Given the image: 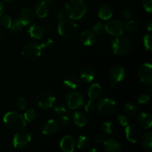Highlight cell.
Here are the masks:
<instances>
[{
	"instance_id": "7a4b0ae2",
	"label": "cell",
	"mask_w": 152,
	"mask_h": 152,
	"mask_svg": "<svg viewBox=\"0 0 152 152\" xmlns=\"http://www.w3.org/2000/svg\"><path fill=\"white\" fill-rule=\"evenodd\" d=\"M3 122L7 129L14 132L22 131L27 124L23 116L15 111H9L5 114L3 118Z\"/></svg>"
},
{
	"instance_id": "52a82bcc",
	"label": "cell",
	"mask_w": 152,
	"mask_h": 152,
	"mask_svg": "<svg viewBox=\"0 0 152 152\" xmlns=\"http://www.w3.org/2000/svg\"><path fill=\"white\" fill-rule=\"evenodd\" d=\"M66 105L71 110L79 109L85 103V97L83 94L76 91H69L65 97Z\"/></svg>"
},
{
	"instance_id": "1f68e13d",
	"label": "cell",
	"mask_w": 152,
	"mask_h": 152,
	"mask_svg": "<svg viewBox=\"0 0 152 152\" xmlns=\"http://www.w3.org/2000/svg\"><path fill=\"white\" fill-rule=\"evenodd\" d=\"M53 45H54V42H53V40L51 38L45 37V38L42 39L39 45L41 47L42 50H48L53 48Z\"/></svg>"
},
{
	"instance_id": "7dc6e473",
	"label": "cell",
	"mask_w": 152,
	"mask_h": 152,
	"mask_svg": "<svg viewBox=\"0 0 152 152\" xmlns=\"http://www.w3.org/2000/svg\"><path fill=\"white\" fill-rule=\"evenodd\" d=\"M105 137L102 134H96L94 137V141L97 144H103L104 142H105Z\"/></svg>"
},
{
	"instance_id": "681fc988",
	"label": "cell",
	"mask_w": 152,
	"mask_h": 152,
	"mask_svg": "<svg viewBox=\"0 0 152 152\" xmlns=\"http://www.w3.org/2000/svg\"><path fill=\"white\" fill-rule=\"evenodd\" d=\"M152 29V20L151 19H149L148 22H146V30L149 32H151Z\"/></svg>"
},
{
	"instance_id": "44dd1931",
	"label": "cell",
	"mask_w": 152,
	"mask_h": 152,
	"mask_svg": "<svg viewBox=\"0 0 152 152\" xmlns=\"http://www.w3.org/2000/svg\"><path fill=\"white\" fill-rule=\"evenodd\" d=\"M28 33H29L30 37L31 38L37 40L42 39L45 35V31L43 30V28L38 24H34V25H31L28 30Z\"/></svg>"
},
{
	"instance_id": "7bdbcfd3",
	"label": "cell",
	"mask_w": 152,
	"mask_h": 152,
	"mask_svg": "<svg viewBox=\"0 0 152 152\" xmlns=\"http://www.w3.org/2000/svg\"><path fill=\"white\" fill-rule=\"evenodd\" d=\"M70 122H71V119L68 117V115H61L59 118V124L61 126H64V127H66L68 125L70 124Z\"/></svg>"
},
{
	"instance_id": "83f0119b",
	"label": "cell",
	"mask_w": 152,
	"mask_h": 152,
	"mask_svg": "<svg viewBox=\"0 0 152 152\" xmlns=\"http://www.w3.org/2000/svg\"><path fill=\"white\" fill-rule=\"evenodd\" d=\"M116 129V126L114 122L111 120H106L103 122L101 126V130L102 132L105 135H111L114 132Z\"/></svg>"
},
{
	"instance_id": "277c9868",
	"label": "cell",
	"mask_w": 152,
	"mask_h": 152,
	"mask_svg": "<svg viewBox=\"0 0 152 152\" xmlns=\"http://www.w3.org/2000/svg\"><path fill=\"white\" fill-rule=\"evenodd\" d=\"M113 52L118 56H124L129 53L131 49V42L128 37H117L111 43Z\"/></svg>"
},
{
	"instance_id": "d6986e66",
	"label": "cell",
	"mask_w": 152,
	"mask_h": 152,
	"mask_svg": "<svg viewBox=\"0 0 152 152\" xmlns=\"http://www.w3.org/2000/svg\"><path fill=\"white\" fill-rule=\"evenodd\" d=\"M73 121L74 124L80 128H83L86 126L88 123V117L86 114L82 111H77L71 113Z\"/></svg>"
},
{
	"instance_id": "603a6c76",
	"label": "cell",
	"mask_w": 152,
	"mask_h": 152,
	"mask_svg": "<svg viewBox=\"0 0 152 152\" xmlns=\"http://www.w3.org/2000/svg\"><path fill=\"white\" fill-rule=\"evenodd\" d=\"M95 71H94L93 68L90 67H86L83 68L80 72V78L83 82L86 83H91L94 81L95 78Z\"/></svg>"
},
{
	"instance_id": "4316f807",
	"label": "cell",
	"mask_w": 152,
	"mask_h": 152,
	"mask_svg": "<svg viewBox=\"0 0 152 152\" xmlns=\"http://www.w3.org/2000/svg\"><path fill=\"white\" fill-rule=\"evenodd\" d=\"M141 145L144 149L147 151H151L152 149V133L148 132L141 136Z\"/></svg>"
},
{
	"instance_id": "d590c367",
	"label": "cell",
	"mask_w": 152,
	"mask_h": 152,
	"mask_svg": "<svg viewBox=\"0 0 152 152\" xmlns=\"http://www.w3.org/2000/svg\"><path fill=\"white\" fill-rule=\"evenodd\" d=\"M54 111L59 115H64L68 112L66 106L63 103H57L54 105Z\"/></svg>"
},
{
	"instance_id": "7402d4cb",
	"label": "cell",
	"mask_w": 152,
	"mask_h": 152,
	"mask_svg": "<svg viewBox=\"0 0 152 152\" xmlns=\"http://www.w3.org/2000/svg\"><path fill=\"white\" fill-rule=\"evenodd\" d=\"M105 152H120L122 146L120 142L115 139H108L103 143Z\"/></svg>"
},
{
	"instance_id": "f5cc1de1",
	"label": "cell",
	"mask_w": 152,
	"mask_h": 152,
	"mask_svg": "<svg viewBox=\"0 0 152 152\" xmlns=\"http://www.w3.org/2000/svg\"><path fill=\"white\" fill-rule=\"evenodd\" d=\"M43 1L45 3L46 5L48 6V5H50V4H53V1H54V0H43Z\"/></svg>"
},
{
	"instance_id": "484cf974",
	"label": "cell",
	"mask_w": 152,
	"mask_h": 152,
	"mask_svg": "<svg viewBox=\"0 0 152 152\" xmlns=\"http://www.w3.org/2000/svg\"><path fill=\"white\" fill-rule=\"evenodd\" d=\"M64 86L67 87L68 88L72 89V90H76L81 85V81L79 78L77 77H74V76H70V77H67L63 82Z\"/></svg>"
},
{
	"instance_id": "11a10c76",
	"label": "cell",
	"mask_w": 152,
	"mask_h": 152,
	"mask_svg": "<svg viewBox=\"0 0 152 152\" xmlns=\"http://www.w3.org/2000/svg\"><path fill=\"white\" fill-rule=\"evenodd\" d=\"M4 1H5V2H13V1H14L15 0H4Z\"/></svg>"
},
{
	"instance_id": "816d5d0a",
	"label": "cell",
	"mask_w": 152,
	"mask_h": 152,
	"mask_svg": "<svg viewBox=\"0 0 152 152\" xmlns=\"http://www.w3.org/2000/svg\"><path fill=\"white\" fill-rule=\"evenodd\" d=\"M5 39V34L0 30V41H3Z\"/></svg>"
},
{
	"instance_id": "2e32d148",
	"label": "cell",
	"mask_w": 152,
	"mask_h": 152,
	"mask_svg": "<svg viewBox=\"0 0 152 152\" xmlns=\"http://www.w3.org/2000/svg\"><path fill=\"white\" fill-rule=\"evenodd\" d=\"M96 34L91 30H85L80 34V41L85 46H91L96 42Z\"/></svg>"
},
{
	"instance_id": "db71d44e",
	"label": "cell",
	"mask_w": 152,
	"mask_h": 152,
	"mask_svg": "<svg viewBox=\"0 0 152 152\" xmlns=\"http://www.w3.org/2000/svg\"><path fill=\"white\" fill-rule=\"evenodd\" d=\"M85 152H97L95 148H90V149H88L87 151H86Z\"/></svg>"
},
{
	"instance_id": "7c38bea8",
	"label": "cell",
	"mask_w": 152,
	"mask_h": 152,
	"mask_svg": "<svg viewBox=\"0 0 152 152\" xmlns=\"http://www.w3.org/2000/svg\"><path fill=\"white\" fill-rule=\"evenodd\" d=\"M126 139L132 143H137L140 140L142 132L139 126L134 124L128 125L126 127Z\"/></svg>"
},
{
	"instance_id": "f907efd6",
	"label": "cell",
	"mask_w": 152,
	"mask_h": 152,
	"mask_svg": "<svg viewBox=\"0 0 152 152\" xmlns=\"http://www.w3.org/2000/svg\"><path fill=\"white\" fill-rule=\"evenodd\" d=\"M3 11H4V4H3L2 1H0V17L2 16Z\"/></svg>"
},
{
	"instance_id": "cb8c5ba5",
	"label": "cell",
	"mask_w": 152,
	"mask_h": 152,
	"mask_svg": "<svg viewBox=\"0 0 152 152\" xmlns=\"http://www.w3.org/2000/svg\"><path fill=\"white\" fill-rule=\"evenodd\" d=\"M98 16L102 20L108 21L111 19L113 16V10L108 4H103L99 7Z\"/></svg>"
},
{
	"instance_id": "3957f363",
	"label": "cell",
	"mask_w": 152,
	"mask_h": 152,
	"mask_svg": "<svg viewBox=\"0 0 152 152\" xmlns=\"http://www.w3.org/2000/svg\"><path fill=\"white\" fill-rule=\"evenodd\" d=\"M56 102V97L50 91L42 90L39 92L35 97V103L42 109L48 110L53 108Z\"/></svg>"
},
{
	"instance_id": "ffe728a7",
	"label": "cell",
	"mask_w": 152,
	"mask_h": 152,
	"mask_svg": "<svg viewBox=\"0 0 152 152\" xmlns=\"http://www.w3.org/2000/svg\"><path fill=\"white\" fill-rule=\"evenodd\" d=\"M102 95V88L98 83H94L88 90V96L92 100L100 99Z\"/></svg>"
},
{
	"instance_id": "8992f818",
	"label": "cell",
	"mask_w": 152,
	"mask_h": 152,
	"mask_svg": "<svg viewBox=\"0 0 152 152\" xmlns=\"http://www.w3.org/2000/svg\"><path fill=\"white\" fill-rule=\"evenodd\" d=\"M42 53L39 44L35 42H28L24 46L22 50V56L27 61H34L38 59Z\"/></svg>"
},
{
	"instance_id": "8d00e7d4",
	"label": "cell",
	"mask_w": 152,
	"mask_h": 152,
	"mask_svg": "<svg viewBox=\"0 0 152 152\" xmlns=\"http://www.w3.org/2000/svg\"><path fill=\"white\" fill-rule=\"evenodd\" d=\"M151 42H152V37L151 34L150 33L145 34V37L143 38V45L145 48L148 51H151L152 50L151 46Z\"/></svg>"
},
{
	"instance_id": "e575fe53",
	"label": "cell",
	"mask_w": 152,
	"mask_h": 152,
	"mask_svg": "<svg viewBox=\"0 0 152 152\" xmlns=\"http://www.w3.org/2000/svg\"><path fill=\"white\" fill-rule=\"evenodd\" d=\"M95 34H97V35H101V34H103V32L105 31V24L102 22H97L93 25V30Z\"/></svg>"
},
{
	"instance_id": "836d02e7",
	"label": "cell",
	"mask_w": 152,
	"mask_h": 152,
	"mask_svg": "<svg viewBox=\"0 0 152 152\" xmlns=\"http://www.w3.org/2000/svg\"><path fill=\"white\" fill-rule=\"evenodd\" d=\"M24 27H25V25L19 21V19H17L13 21L10 28L13 32H20L24 29Z\"/></svg>"
},
{
	"instance_id": "f1b7e54d",
	"label": "cell",
	"mask_w": 152,
	"mask_h": 152,
	"mask_svg": "<svg viewBox=\"0 0 152 152\" xmlns=\"http://www.w3.org/2000/svg\"><path fill=\"white\" fill-rule=\"evenodd\" d=\"M123 109H124L125 113H126L127 115L131 116V117L136 116L138 113L137 106L134 103L131 102H126L124 105Z\"/></svg>"
},
{
	"instance_id": "4dcf8cb0",
	"label": "cell",
	"mask_w": 152,
	"mask_h": 152,
	"mask_svg": "<svg viewBox=\"0 0 152 152\" xmlns=\"http://www.w3.org/2000/svg\"><path fill=\"white\" fill-rule=\"evenodd\" d=\"M76 145H77V148L79 149L85 150L90 145V140H89L88 137L84 135H81L78 137V140L76 142Z\"/></svg>"
},
{
	"instance_id": "6da1fadb",
	"label": "cell",
	"mask_w": 152,
	"mask_h": 152,
	"mask_svg": "<svg viewBox=\"0 0 152 152\" xmlns=\"http://www.w3.org/2000/svg\"><path fill=\"white\" fill-rule=\"evenodd\" d=\"M87 4L84 0H68L65 4L66 16L71 20H79L86 15Z\"/></svg>"
},
{
	"instance_id": "f35d334b",
	"label": "cell",
	"mask_w": 152,
	"mask_h": 152,
	"mask_svg": "<svg viewBox=\"0 0 152 152\" xmlns=\"http://www.w3.org/2000/svg\"><path fill=\"white\" fill-rule=\"evenodd\" d=\"M16 107H17L19 110L23 111V110L26 109L27 107H28V102H27V100L25 99V98L20 96V97H19L16 99Z\"/></svg>"
},
{
	"instance_id": "b9f144b4",
	"label": "cell",
	"mask_w": 152,
	"mask_h": 152,
	"mask_svg": "<svg viewBox=\"0 0 152 152\" xmlns=\"http://www.w3.org/2000/svg\"><path fill=\"white\" fill-rule=\"evenodd\" d=\"M117 122L121 126L126 127L129 125V120L126 116L123 115V114H119L118 117H117Z\"/></svg>"
},
{
	"instance_id": "9a60e30c",
	"label": "cell",
	"mask_w": 152,
	"mask_h": 152,
	"mask_svg": "<svg viewBox=\"0 0 152 152\" xmlns=\"http://www.w3.org/2000/svg\"><path fill=\"white\" fill-rule=\"evenodd\" d=\"M35 13L32 9L29 7H24L19 12V19L25 26L30 25L34 21Z\"/></svg>"
},
{
	"instance_id": "f6af8a7d",
	"label": "cell",
	"mask_w": 152,
	"mask_h": 152,
	"mask_svg": "<svg viewBox=\"0 0 152 152\" xmlns=\"http://www.w3.org/2000/svg\"><path fill=\"white\" fill-rule=\"evenodd\" d=\"M121 15L125 19H127V20H130L132 17V13L129 8H123L121 10Z\"/></svg>"
},
{
	"instance_id": "4fadbf2b",
	"label": "cell",
	"mask_w": 152,
	"mask_h": 152,
	"mask_svg": "<svg viewBox=\"0 0 152 152\" xmlns=\"http://www.w3.org/2000/svg\"><path fill=\"white\" fill-rule=\"evenodd\" d=\"M59 129V124L56 120H48L43 123L42 125L41 130L43 134L53 135L58 132Z\"/></svg>"
},
{
	"instance_id": "9c48e42d",
	"label": "cell",
	"mask_w": 152,
	"mask_h": 152,
	"mask_svg": "<svg viewBox=\"0 0 152 152\" xmlns=\"http://www.w3.org/2000/svg\"><path fill=\"white\" fill-rule=\"evenodd\" d=\"M96 108L103 115H111L117 111V105L114 99L102 98L96 104Z\"/></svg>"
},
{
	"instance_id": "bcb514c9",
	"label": "cell",
	"mask_w": 152,
	"mask_h": 152,
	"mask_svg": "<svg viewBox=\"0 0 152 152\" xmlns=\"http://www.w3.org/2000/svg\"><path fill=\"white\" fill-rule=\"evenodd\" d=\"M42 28H43V30H44V31H45V34H50V33L53 32V26L51 23H50V22L45 23Z\"/></svg>"
},
{
	"instance_id": "c3c4849f",
	"label": "cell",
	"mask_w": 152,
	"mask_h": 152,
	"mask_svg": "<svg viewBox=\"0 0 152 152\" xmlns=\"http://www.w3.org/2000/svg\"><path fill=\"white\" fill-rule=\"evenodd\" d=\"M66 13H65V12H63L62 10H59V11L57 12V13H56V18H57V19L59 21L62 20V19H65L66 18Z\"/></svg>"
},
{
	"instance_id": "60d3db41",
	"label": "cell",
	"mask_w": 152,
	"mask_h": 152,
	"mask_svg": "<svg viewBox=\"0 0 152 152\" xmlns=\"http://www.w3.org/2000/svg\"><path fill=\"white\" fill-rule=\"evenodd\" d=\"M150 100V95L144 94H141L138 96L137 98V103L139 105H145L148 103Z\"/></svg>"
},
{
	"instance_id": "5b68a950",
	"label": "cell",
	"mask_w": 152,
	"mask_h": 152,
	"mask_svg": "<svg viewBox=\"0 0 152 152\" xmlns=\"http://www.w3.org/2000/svg\"><path fill=\"white\" fill-rule=\"evenodd\" d=\"M77 25L71 19L65 18L59 22L58 32L59 35L64 38H72L77 34Z\"/></svg>"
},
{
	"instance_id": "74e56055",
	"label": "cell",
	"mask_w": 152,
	"mask_h": 152,
	"mask_svg": "<svg viewBox=\"0 0 152 152\" xmlns=\"http://www.w3.org/2000/svg\"><path fill=\"white\" fill-rule=\"evenodd\" d=\"M125 26H126V29L127 31H130V32H135L138 29L139 25H138V23L136 21L129 20L126 25H125Z\"/></svg>"
},
{
	"instance_id": "d6a6232c",
	"label": "cell",
	"mask_w": 152,
	"mask_h": 152,
	"mask_svg": "<svg viewBox=\"0 0 152 152\" xmlns=\"http://www.w3.org/2000/svg\"><path fill=\"white\" fill-rule=\"evenodd\" d=\"M12 22H13V19H12L11 16L9 15H2L0 17V24L3 28H7V29L10 28L12 25Z\"/></svg>"
},
{
	"instance_id": "ba28073f",
	"label": "cell",
	"mask_w": 152,
	"mask_h": 152,
	"mask_svg": "<svg viewBox=\"0 0 152 152\" xmlns=\"http://www.w3.org/2000/svg\"><path fill=\"white\" fill-rule=\"evenodd\" d=\"M126 31L124 22L120 19H109L105 24V31L114 37L123 36Z\"/></svg>"
},
{
	"instance_id": "ac0fdd59",
	"label": "cell",
	"mask_w": 152,
	"mask_h": 152,
	"mask_svg": "<svg viewBox=\"0 0 152 152\" xmlns=\"http://www.w3.org/2000/svg\"><path fill=\"white\" fill-rule=\"evenodd\" d=\"M137 122L140 127L143 129H150L152 126L151 114L147 112H141L137 117Z\"/></svg>"
},
{
	"instance_id": "e0dca14e",
	"label": "cell",
	"mask_w": 152,
	"mask_h": 152,
	"mask_svg": "<svg viewBox=\"0 0 152 152\" xmlns=\"http://www.w3.org/2000/svg\"><path fill=\"white\" fill-rule=\"evenodd\" d=\"M109 77L111 81L114 83L123 81L126 77V70L122 66H115L111 70Z\"/></svg>"
},
{
	"instance_id": "f546056e",
	"label": "cell",
	"mask_w": 152,
	"mask_h": 152,
	"mask_svg": "<svg viewBox=\"0 0 152 152\" xmlns=\"http://www.w3.org/2000/svg\"><path fill=\"white\" fill-rule=\"evenodd\" d=\"M24 118L26 120V122L28 123H32V122L35 121L38 117V113L35 108H28L26 111L24 113Z\"/></svg>"
},
{
	"instance_id": "9f6ffc18",
	"label": "cell",
	"mask_w": 152,
	"mask_h": 152,
	"mask_svg": "<svg viewBox=\"0 0 152 152\" xmlns=\"http://www.w3.org/2000/svg\"><path fill=\"white\" fill-rule=\"evenodd\" d=\"M39 1H41V0H39Z\"/></svg>"
},
{
	"instance_id": "ab89813d",
	"label": "cell",
	"mask_w": 152,
	"mask_h": 152,
	"mask_svg": "<svg viewBox=\"0 0 152 152\" xmlns=\"http://www.w3.org/2000/svg\"><path fill=\"white\" fill-rule=\"evenodd\" d=\"M84 109L85 111L87 113L92 112V111H94L96 109V103L94 102V101L90 99L88 102H86V103H84Z\"/></svg>"
},
{
	"instance_id": "ee69618b",
	"label": "cell",
	"mask_w": 152,
	"mask_h": 152,
	"mask_svg": "<svg viewBox=\"0 0 152 152\" xmlns=\"http://www.w3.org/2000/svg\"><path fill=\"white\" fill-rule=\"evenodd\" d=\"M142 3L144 9L148 13H151L152 10V0H142Z\"/></svg>"
},
{
	"instance_id": "8fae6325",
	"label": "cell",
	"mask_w": 152,
	"mask_h": 152,
	"mask_svg": "<svg viewBox=\"0 0 152 152\" xmlns=\"http://www.w3.org/2000/svg\"><path fill=\"white\" fill-rule=\"evenodd\" d=\"M138 77L143 84L151 86L152 84V66L151 63H144L138 70Z\"/></svg>"
},
{
	"instance_id": "5bb4252c",
	"label": "cell",
	"mask_w": 152,
	"mask_h": 152,
	"mask_svg": "<svg viewBox=\"0 0 152 152\" xmlns=\"http://www.w3.org/2000/svg\"><path fill=\"white\" fill-rule=\"evenodd\" d=\"M59 146L64 152H74L76 146V140L71 135H65L61 139Z\"/></svg>"
},
{
	"instance_id": "30bf717a",
	"label": "cell",
	"mask_w": 152,
	"mask_h": 152,
	"mask_svg": "<svg viewBox=\"0 0 152 152\" xmlns=\"http://www.w3.org/2000/svg\"><path fill=\"white\" fill-rule=\"evenodd\" d=\"M32 135L30 132L19 131L15 134L13 138V145L17 149L25 148L31 142Z\"/></svg>"
},
{
	"instance_id": "d4e9b609",
	"label": "cell",
	"mask_w": 152,
	"mask_h": 152,
	"mask_svg": "<svg viewBox=\"0 0 152 152\" xmlns=\"http://www.w3.org/2000/svg\"><path fill=\"white\" fill-rule=\"evenodd\" d=\"M34 13L40 19H44L48 16V6L43 1H38L34 7Z\"/></svg>"
}]
</instances>
